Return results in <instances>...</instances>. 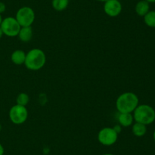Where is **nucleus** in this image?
<instances>
[{
    "mask_svg": "<svg viewBox=\"0 0 155 155\" xmlns=\"http://www.w3.org/2000/svg\"><path fill=\"white\" fill-rule=\"evenodd\" d=\"M139 99L135 93L125 92L120 94L116 100V107L119 112L132 113L138 106Z\"/></svg>",
    "mask_w": 155,
    "mask_h": 155,
    "instance_id": "nucleus-1",
    "label": "nucleus"
},
{
    "mask_svg": "<svg viewBox=\"0 0 155 155\" xmlns=\"http://www.w3.org/2000/svg\"><path fill=\"white\" fill-rule=\"evenodd\" d=\"M46 62V56L42 50L38 48L32 49L26 53L24 65L31 71H37L45 65Z\"/></svg>",
    "mask_w": 155,
    "mask_h": 155,
    "instance_id": "nucleus-2",
    "label": "nucleus"
},
{
    "mask_svg": "<svg viewBox=\"0 0 155 155\" xmlns=\"http://www.w3.org/2000/svg\"><path fill=\"white\" fill-rule=\"evenodd\" d=\"M133 118L136 122L142 123L148 126L155 120V110L151 106L148 104L138 105L133 111Z\"/></svg>",
    "mask_w": 155,
    "mask_h": 155,
    "instance_id": "nucleus-3",
    "label": "nucleus"
},
{
    "mask_svg": "<svg viewBox=\"0 0 155 155\" xmlns=\"http://www.w3.org/2000/svg\"><path fill=\"white\" fill-rule=\"evenodd\" d=\"M3 34L9 37H15L18 36L21 27L14 17H7L4 18L0 25Z\"/></svg>",
    "mask_w": 155,
    "mask_h": 155,
    "instance_id": "nucleus-4",
    "label": "nucleus"
},
{
    "mask_svg": "<svg viewBox=\"0 0 155 155\" xmlns=\"http://www.w3.org/2000/svg\"><path fill=\"white\" fill-rule=\"evenodd\" d=\"M15 18L21 27H30L35 21V12L32 8L24 6L18 9Z\"/></svg>",
    "mask_w": 155,
    "mask_h": 155,
    "instance_id": "nucleus-5",
    "label": "nucleus"
},
{
    "mask_svg": "<svg viewBox=\"0 0 155 155\" xmlns=\"http://www.w3.org/2000/svg\"><path fill=\"white\" fill-rule=\"evenodd\" d=\"M9 119L15 125H21L25 122L28 117V110L26 106L16 104L9 110Z\"/></svg>",
    "mask_w": 155,
    "mask_h": 155,
    "instance_id": "nucleus-6",
    "label": "nucleus"
},
{
    "mask_svg": "<svg viewBox=\"0 0 155 155\" xmlns=\"http://www.w3.org/2000/svg\"><path fill=\"white\" fill-rule=\"evenodd\" d=\"M118 138V133L114 128L105 127L99 131L98 134V140L104 146L113 145Z\"/></svg>",
    "mask_w": 155,
    "mask_h": 155,
    "instance_id": "nucleus-7",
    "label": "nucleus"
},
{
    "mask_svg": "<svg viewBox=\"0 0 155 155\" xmlns=\"http://www.w3.org/2000/svg\"><path fill=\"white\" fill-rule=\"evenodd\" d=\"M122 5L119 0H107L104 2V11L110 17H117L122 12Z\"/></svg>",
    "mask_w": 155,
    "mask_h": 155,
    "instance_id": "nucleus-8",
    "label": "nucleus"
},
{
    "mask_svg": "<svg viewBox=\"0 0 155 155\" xmlns=\"http://www.w3.org/2000/svg\"><path fill=\"white\" fill-rule=\"evenodd\" d=\"M134 118L132 113L129 112H120L118 115V122L122 127H129L133 125Z\"/></svg>",
    "mask_w": 155,
    "mask_h": 155,
    "instance_id": "nucleus-9",
    "label": "nucleus"
},
{
    "mask_svg": "<svg viewBox=\"0 0 155 155\" xmlns=\"http://www.w3.org/2000/svg\"><path fill=\"white\" fill-rule=\"evenodd\" d=\"M26 59L25 52L21 50H15L11 55V60L14 64L17 65H21L24 64Z\"/></svg>",
    "mask_w": 155,
    "mask_h": 155,
    "instance_id": "nucleus-10",
    "label": "nucleus"
},
{
    "mask_svg": "<svg viewBox=\"0 0 155 155\" xmlns=\"http://www.w3.org/2000/svg\"><path fill=\"white\" fill-rule=\"evenodd\" d=\"M18 36L22 42L27 43L31 40L32 37H33V29H32L31 26L21 27Z\"/></svg>",
    "mask_w": 155,
    "mask_h": 155,
    "instance_id": "nucleus-11",
    "label": "nucleus"
},
{
    "mask_svg": "<svg viewBox=\"0 0 155 155\" xmlns=\"http://www.w3.org/2000/svg\"><path fill=\"white\" fill-rule=\"evenodd\" d=\"M136 14L141 17H144L150 11L149 3L145 0H141L138 2L135 7Z\"/></svg>",
    "mask_w": 155,
    "mask_h": 155,
    "instance_id": "nucleus-12",
    "label": "nucleus"
},
{
    "mask_svg": "<svg viewBox=\"0 0 155 155\" xmlns=\"http://www.w3.org/2000/svg\"><path fill=\"white\" fill-rule=\"evenodd\" d=\"M132 132L133 134L136 137H142L146 134L147 126L142 123L136 122L134 123L132 126Z\"/></svg>",
    "mask_w": 155,
    "mask_h": 155,
    "instance_id": "nucleus-13",
    "label": "nucleus"
},
{
    "mask_svg": "<svg viewBox=\"0 0 155 155\" xmlns=\"http://www.w3.org/2000/svg\"><path fill=\"white\" fill-rule=\"evenodd\" d=\"M69 0H52L51 5L53 9L57 12H62L68 8Z\"/></svg>",
    "mask_w": 155,
    "mask_h": 155,
    "instance_id": "nucleus-14",
    "label": "nucleus"
},
{
    "mask_svg": "<svg viewBox=\"0 0 155 155\" xmlns=\"http://www.w3.org/2000/svg\"><path fill=\"white\" fill-rule=\"evenodd\" d=\"M144 22L148 27L155 28V11H149L144 16Z\"/></svg>",
    "mask_w": 155,
    "mask_h": 155,
    "instance_id": "nucleus-15",
    "label": "nucleus"
},
{
    "mask_svg": "<svg viewBox=\"0 0 155 155\" xmlns=\"http://www.w3.org/2000/svg\"><path fill=\"white\" fill-rule=\"evenodd\" d=\"M29 101H30V97H29L28 94H26V93H21L17 96V104L26 106L28 104Z\"/></svg>",
    "mask_w": 155,
    "mask_h": 155,
    "instance_id": "nucleus-16",
    "label": "nucleus"
},
{
    "mask_svg": "<svg viewBox=\"0 0 155 155\" xmlns=\"http://www.w3.org/2000/svg\"><path fill=\"white\" fill-rule=\"evenodd\" d=\"M5 9H6V6L5 5V3L2 2H0V14L2 15L3 12H5Z\"/></svg>",
    "mask_w": 155,
    "mask_h": 155,
    "instance_id": "nucleus-17",
    "label": "nucleus"
},
{
    "mask_svg": "<svg viewBox=\"0 0 155 155\" xmlns=\"http://www.w3.org/2000/svg\"><path fill=\"white\" fill-rule=\"evenodd\" d=\"M114 129L119 134L120 133L121 130H122V126H121L120 125H117V126H115L114 127Z\"/></svg>",
    "mask_w": 155,
    "mask_h": 155,
    "instance_id": "nucleus-18",
    "label": "nucleus"
},
{
    "mask_svg": "<svg viewBox=\"0 0 155 155\" xmlns=\"http://www.w3.org/2000/svg\"><path fill=\"white\" fill-rule=\"evenodd\" d=\"M4 152H5L4 147H3V146L2 145V144L0 143V155L4 154Z\"/></svg>",
    "mask_w": 155,
    "mask_h": 155,
    "instance_id": "nucleus-19",
    "label": "nucleus"
},
{
    "mask_svg": "<svg viewBox=\"0 0 155 155\" xmlns=\"http://www.w3.org/2000/svg\"><path fill=\"white\" fill-rule=\"evenodd\" d=\"M145 1L148 2V3H154L155 2V0H145Z\"/></svg>",
    "mask_w": 155,
    "mask_h": 155,
    "instance_id": "nucleus-20",
    "label": "nucleus"
},
{
    "mask_svg": "<svg viewBox=\"0 0 155 155\" xmlns=\"http://www.w3.org/2000/svg\"><path fill=\"white\" fill-rule=\"evenodd\" d=\"M3 32H2V29H1V27H0V38H2V36H3Z\"/></svg>",
    "mask_w": 155,
    "mask_h": 155,
    "instance_id": "nucleus-21",
    "label": "nucleus"
},
{
    "mask_svg": "<svg viewBox=\"0 0 155 155\" xmlns=\"http://www.w3.org/2000/svg\"><path fill=\"white\" fill-rule=\"evenodd\" d=\"M2 15L1 14H0V25H1V24H2Z\"/></svg>",
    "mask_w": 155,
    "mask_h": 155,
    "instance_id": "nucleus-22",
    "label": "nucleus"
},
{
    "mask_svg": "<svg viewBox=\"0 0 155 155\" xmlns=\"http://www.w3.org/2000/svg\"><path fill=\"white\" fill-rule=\"evenodd\" d=\"M96 1H98V2H107V0H96Z\"/></svg>",
    "mask_w": 155,
    "mask_h": 155,
    "instance_id": "nucleus-23",
    "label": "nucleus"
},
{
    "mask_svg": "<svg viewBox=\"0 0 155 155\" xmlns=\"http://www.w3.org/2000/svg\"><path fill=\"white\" fill-rule=\"evenodd\" d=\"M153 138H154V141H155V130H154V133H153Z\"/></svg>",
    "mask_w": 155,
    "mask_h": 155,
    "instance_id": "nucleus-24",
    "label": "nucleus"
},
{
    "mask_svg": "<svg viewBox=\"0 0 155 155\" xmlns=\"http://www.w3.org/2000/svg\"><path fill=\"white\" fill-rule=\"evenodd\" d=\"M102 155H114V154H112V153H104V154H102Z\"/></svg>",
    "mask_w": 155,
    "mask_h": 155,
    "instance_id": "nucleus-25",
    "label": "nucleus"
},
{
    "mask_svg": "<svg viewBox=\"0 0 155 155\" xmlns=\"http://www.w3.org/2000/svg\"><path fill=\"white\" fill-rule=\"evenodd\" d=\"M1 129H2V126H1V125H0V130H1Z\"/></svg>",
    "mask_w": 155,
    "mask_h": 155,
    "instance_id": "nucleus-26",
    "label": "nucleus"
}]
</instances>
